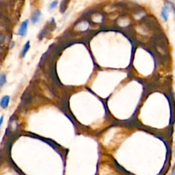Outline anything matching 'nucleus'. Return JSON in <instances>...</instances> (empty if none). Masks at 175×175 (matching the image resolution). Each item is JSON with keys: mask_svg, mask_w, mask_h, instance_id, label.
<instances>
[{"mask_svg": "<svg viewBox=\"0 0 175 175\" xmlns=\"http://www.w3.org/2000/svg\"><path fill=\"white\" fill-rule=\"evenodd\" d=\"M175 10V8L171 2L167 3L166 5H165L163 7L161 11V18H162L163 21L166 22L167 20H168L169 13H170L171 10Z\"/></svg>", "mask_w": 175, "mask_h": 175, "instance_id": "obj_1", "label": "nucleus"}, {"mask_svg": "<svg viewBox=\"0 0 175 175\" xmlns=\"http://www.w3.org/2000/svg\"><path fill=\"white\" fill-rule=\"evenodd\" d=\"M28 25H29V20L26 19L23 21L21 23L19 26V28L18 29L17 35L19 36L24 37L27 35V29H28Z\"/></svg>", "mask_w": 175, "mask_h": 175, "instance_id": "obj_2", "label": "nucleus"}, {"mask_svg": "<svg viewBox=\"0 0 175 175\" xmlns=\"http://www.w3.org/2000/svg\"><path fill=\"white\" fill-rule=\"evenodd\" d=\"M10 97L8 95L3 96L0 100V107L2 109H6L8 107L9 103H10Z\"/></svg>", "mask_w": 175, "mask_h": 175, "instance_id": "obj_3", "label": "nucleus"}, {"mask_svg": "<svg viewBox=\"0 0 175 175\" xmlns=\"http://www.w3.org/2000/svg\"><path fill=\"white\" fill-rule=\"evenodd\" d=\"M42 15V13L40 10H37L33 14H32L31 18V22L33 24H36L37 23H38L39 21H40V16Z\"/></svg>", "mask_w": 175, "mask_h": 175, "instance_id": "obj_4", "label": "nucleus"}, {"mask_svg": "<svg viewBox=\"0 0 175 175\" xmlns=\"http://www.w3.org/2000/svg\"><path fill=\"white\" fill-rule=\"evenodd\" d=\"M29 49H30V42H29L28 40V41H27L25 44V45L23 46V49H22V51H21V57H22V58H24V57H25V55L27 53V52H28Z\"/></svg>", "mask_w": 175, "mask_h": 175, "instance_id": "obj_5", "label": "nucleus"}, {"mask_svg": "<svg viewBox=\"0 0 175 175\" xmlns=\"http://www.w3.org/2000/svg\"><path fill=\"white\" fill-rule=\"evenodd\" d=\"M7 82L6 76L5 74H1L0 75V88H2Z\"/></svg>", "mask_w": 175, "mask_h": 175, "instance_id": "obj_6", "label": "nucleus"}, {"mask_svg": "<svg viewBox=\"0 0 175 175\" xmlns=\"http://www.w3.org/2000/svg\"><path fill=\"white\" fill-rule=\"evenodd\" d=\"M57 4H58V1H53L50 3L49 5V10H54V9L56 8Z\"/></svg>", "mask_w": 175, "mask_h": 175, "instance_id": "obj_7", "label": "nucleus"}, {"mask_svg": "<svg viewBox=\"0 0 175 175\" xmlns=\"http://www.w3.org/2000/svg\"><path fill=\"white\" fill-rule=\"evenodd\" d=\"M3 119H4V116H3V115H2V116L0 117V129H1V126H2V124H3Z\"/></svg>", "mask_w": 175, "mask_h": 175, "instance_id": "obj_8", "label": "nucleus"}, {"mask_svg": "<svg viewBox=\"0 0 175 175\" xmlns=\"http://www.w3.org/2000/svg\"><path fill=\"white\" fill-rule=\"evenodd\" d=\"M171 175H175V170L173 171V172L172 173V174H171Z\"/></svg>", "mask_w": 175, "mask_h": 175, "instance_id": "obj_9", "label": "nucleus"}, {"mask_svg": "<svg viewBox=\"0 0 175 175\" xmlns=\"http://www.w3.org/2000/svg\"><path fill=\"white\" fill-rule=\"evenodd\" d=\"M174 151H175V148H174Z\"/></svg>", "mask_w": 175, "mask_h": 175, "instance_id": "obj_10", "label": "nucleus"}]
</instances>
